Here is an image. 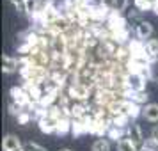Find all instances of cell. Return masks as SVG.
Here are the masks:
<instances>
[{"mask_svg": "<svg viewBox=\"0 0 158 151\" xmlns=\"http://www.w3.org/2000/svg\"><path fill=\"white\" fill-rule=\"evenodd\" d=\"M117 151H139V148L130 141L128 137H124L117 142Z\"/></svg>", "mask_w": 158, "mask_h": 151, "instance_id": "30bf717a", "label": "cell"}, {"mask_svg": "<svg viewBox=\"0 0 158 151\" xmlns=\"http://www.w3.org/2000/svg\"><path fill=\"white\" fill-rule=\"evenodd\" d=\"M100 4L103 6V7H107L108 11H121L117 0H100Z\"/></svg>", "mask_w": 158, "mask_h": 151, "instance_id": "4fadbf2b", "label": "cell"}, {"mask_svg": "<svg viewBox=\"0 0 158 151\" xmlns=\"http://www.w3.org/2000/svg\"><path fill=\"white\" fill-rule=\"evenodd\" d=\"M126 137H128L131 142L135 144L137 148L140 149L142 148V144H144V135H142V130H140V126L137 124V123H130L128 124V128H126Z\"/></svg>", "mask_w": 158, "mask_h": 151, "instance_id": "3957f363", "label": "cell"}, {"mask_svg": "<svg viewBox=\"0 0 158 151\" xmlns=\"http://www.w3.org/2000/svg\"><path fill=\"white\" fill-rule=\"evenodd\" d=\"M148 93L146 91H142V93H135V94H131L130 96V100L131 101H135L137 105H140V107H144V105H148Z\"/></svg>", "mask_w": 158, "mask_h": 151, "instance_id": "8fae6325", "label": "cell"}, {"mask_svg": "<svg viewBox=\"0 0 158 151\" xmlns=\"http://www.w3.org/2000/svg\"><path fill=\"white\" fill-rule=\"evenodd\" d=\"M142 117L149 123H158V103H148V105H144Z\"/></svg>", "mask_w": 158, "mask_h": 151, "instance_id": "52a82bcc", "label": "cell"}, {"mask_svg": "<svg viewBox=\"0 0 158 151\" xmlns=\"http://www.w3.org/2000/svg\"><path fill=\"white\" fill-rule=\"evenodd\" d=\"M16 151H23V148H22V149H16Z\"/></svg>", "mask_w": 158, "mask_h": 151, "instance_id": "e0dca14e", "label": "cell"}, {"mask_svg": "<svg viewBox=\"0 0 158 151\" xmlns=\"http://www.w3.org/2000/svg\"><path fill=\"white\" fill-rule=\"evenodd\" d=\"M135 36H137V39H140V41L146 43L153 36V25L148 20H139L135 25Z\"/></svg>", "mask_w": 158, "mask_h": 151, "instance_id": "277c9868", "label": "cell"}, {"mask_svg": "<svg viewBox=\"0 0 158 151\" xmlns=\"http://www.w3.org/2000/svg\"><path fill=\"white\" fill-rule=\"evenodd\" d=\"M91 151H110V141H108V139H103V137L96 139L93 142Z\"/></svg>", "mask_w": 158, "mask_h": 151, "instance_id": "9c48e42d", "label": "cell"}, {"mask_svg": "<svg viewBox=\"0 0 158 151\" xmlns=\"http://www.w3.org/2000/svg\"><path fill=\"white\" fill-rule=\"evenodd\" d=\"M11 4L20 15H27V0H11Z\"/></svg>", "mask_w": 158, "mask_h": 151, "instance_id": "7c38bea8", "label": "cell"}, {"mask_svg": "<svg viewBox=\"0 0 158 151\" xmlns=\"http://www.w3.org/2000/svg\"><path fill=\"white\" fill-rule=\"evenodd\" d=\"M149 137H151V139H155V141L158 142V124L151 128V135H149Z\"/></svg>", "mask_w": 158, "mask_h": 151, "instance_id": "9a60e30c", "label": "cell"}, {"mask_svg": "<svg viewBox=\"0 0 158 151\" xmlns=\"http://www.w3.org/2000/svg\"><path fill=\"white\" fill-rule=\"evenodd\" d=\"M144 50H146V55L151 61H156L158 59V39H148L144 43Z\"/></svg>", "mask_w": 158, "mask_h": 151, "instance_id": "ba28073f", "label": "cell"}, {"mask_svg": "<svg viewBox=\"0 0 158 151\" xmlns=\"http://www.w3.org/2000/svg\"><path fill=\"white\" fill-rule=\"evenodd\" d=\"M37 124H39V130L46 133V135H52V133H57V128H59V119L53 117L50 114H44L37 119Z\"/></svg>", "mask_w": 158, "mask_h": 151, "instance_id": "7a4b0ae2", "label": "cell"}, {"mask_svg": "<svg viewBox=\"0 0 158 151\" xmlns=\"http://www.w3.org/2000/svg\"><path fill=\"white\" fill-rule=\"evenodd\" d=\"M60 151H73V149H69V148H62Z\"/></svg>", "mask_w": 158, "mask_h": 151, "instance_id": "2e32d148", "label": "cell"}, {"mask_svg": "<svg viewBox=\"0 0 158 151\" xmlns=\"http://www.w3.org/2000/svg\"><path fill=\"white\" fill-rule=\"evenodd\" d=\"M23 144L22 141L15 135V133H9V135L4 137V141H2V149L4 151H16V149H22Z\"/></svg>", "mask_w": 158, "mask_h": 151, "instance_id": "5b68a950", "label": "cell"}, {"mask_svg": "<svg viewBox=\"0 0 158 151\" xmlns=\"http://www.w3.org/2000/svg\"><path fill=\"white\" fill-rule=\"evenodd\" d=\"M156 86H158V78H156Z\"/></svg>", "mask_w": 158, "mask_h": 151, "instance_id": "ac0fdd59", "label": "cell"}, {"mask_svg": "<svg viewBox=\"0 0 158 151\" xmlns=\"http://www.w3.org/2000/svg\"><path fill=\"white\" fill-rule=\"evenodd\" d=\"M146 77L140 75V73H130L126 77V91L130 94H135V93H142L146 89Z\"/></svg>", "mask_w": 158, "mask_h": 151, "instance_id": "6da1fadb", "label": "cell"}, {"mask_svg": "<svg viewBox=\"0 0 158 151\" xmlns=\"http://www.w3.org/2000/svg\"><path fill=\"white\" fill-rule=\"evenodd\" d=\"M2 71L4 73H15L20 71V61L13 55H4L2 57Z\"/></svg>", "mask_w": 158, "mask_h": 151, "instance_id": "8992f818", "label": "cell"}, {"mask_svg": "<svg viewBox=\"0 0 158 151\" xmlns=\"http://www.w3.org/2000/svg\"><path fill=\"white\" fill-rule=\"evenodd\" d=\"M23 151H46L43 148V146H39L37 142H32V141H29V142L23 144Z\"/></svg>", "mask_w": 158, "mask_h": 151, "instance_id": "5bb4252c", "label": "cell"}]
</instances>
